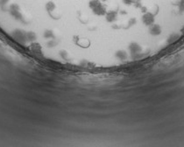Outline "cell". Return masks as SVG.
I'll list each match as a JSON object with an SVG mask.
<instances>
[{
	"instance_id": "obj_9",
	"label": "cell",
	"mask_w": 184,
	"mask_h": 147,
	"mask_svg": "<svg viewBox=\"0 0 184 147\" xmlns=\"http://www.w3.org/2000/svg\"><path fill=\"white\" fill-rule=\"evenodd\" d=\"M117 55H118L120 59H124V58L126 57L125 52H118V53L117 54Z\"/></svg>"
},
{
	"instance_id": "obj_8",
	"label": "cell",
	"mask_w": 184,
	"mask_h": 147,
	"mask_svg": "<svg viewBox=\"0 0 184 147\" xmlns=\"http://www.w3.org/2000/svg\"><path fill=\"white\" fill-rule=\"evenodd\" d=\"M123 3L126 5H131L134 3H136V0H123Z\"/></svg>"
},
{
	"instance_id": "obj_4",
	"label": "cell",
	"mask_w": 184,
	"mask_h": 147,
	"mask_svg": "<svg viewBox=\"0 0 184 147\" xmlns=\"http://www.w3.org/2000/svg\"><path fill=\"white\" fill-rule=\"evenodd\" d=\"M149 31H150L151 34H153V35H158L160 33V32H161V28H160L159 24H152Z\"/></svg>"
},
{
	"instance_id": "obj_6",
	"label": "cell",
	"mask_w": 184,
	"mask_h": 147,
	"mask_svg": "<svg viewBox=\"0 0 184 147\" xmlns=\"http://www.w3.org/2000/svg\"><path fill=\"white\" fill-rule=\"evenodd\" d=\"M37 39L36 33H34L33 32H26V40L27 41H33Z\"/></svg>"
},
{
	"instance_id": "obj_11",
	"label": "cell",
	"mask_w": 184,
	"mask_h": 147,
	"mask_svg": "<svg viewBox=\"0 0 184 147\" xmlns=\"http://www.w3.org/2000/svg\"><path fill=\"white\" fill-rule=\"evenodd\" d=\"M100 1H102V2H105V1H107V0H100Z\"/></svg>"
},
{
	"instance_id": "obj_3",
	"label": "cell",
	"mask_w": 184,
	"mask_h": 147,
	"mask_svg": "<svg viewBox=\"0 0 184 147\" xmlns=\"http://www.w3.org/2000/svg\"><path fill=\"white\" fill-rule=\"evenodd\" d=\"M105 18H106V20L109 22V23H112V22H115L118 19V12L117 11H109L106 12L105 14Z\"/></svg>"
},
{
	"instance_id": "obj_7",
	"label": "cell",
	"mask_w": 184,
	"mask_h": 147,
	"mask_svg": "<svg viewBox=\"0 0 184 147\" xmlns=\"http://www.w3.org/2000/svg\"><path fill=\"white\" fill-rule=\"evenodd\" d=\"M46 9H47L48 11H53L54 9H55V5H54V3H53V2H48V3H47V5H46Z\"/></svg>"
},
{
	"instance_id": "obj_1",
	"label": "cell",
	"mask_w": 184,
	"mask_h": 147,
	"mask_svg": "<svg viewBox=\"0 0 184 147\" xmlns=\"http://www.w3.org/2000/svg\"><path fill=\"white\" fill-rule=\"evenodd\" d=\"M89 7L97 16H105L107 12L106 6L100 0H90L89 2Z\"/></svg>"
},
{
	"instance_id": "obj_2",
	"label": "cell",
	"mask_w": 184,
	"mask_h": 147,
	"mask_svg": "<svg viewBox=\"0 0 184 147\" xmlns=\"http://www.w3.org/2000/svg\"><path fill=\"white\" fill-rule=\"evenodd\" d=\"M143 23L146 26H152L154 22V16L151 13V12H146L142 17Z\"/></svg>"
},
{
	"instance_id": "obj_5",
	"label": "cell",
	"mask_w": 184,
	"mask_h": 147,
	"mask_svg": "<svg viewBox=\"0 0 184 147\" xmlns=\"http://www.w3.org/2000/svg\"><path fill=\"white\" fill-rule=\"evenodd\" d=\"M31 48V50L33 52V53H35V54H40L41 53V46L40 44L38 43H32L30 46Z\"/></svg>"
},
{
	"instance_id": "obj_10",
	"label": "cell",
	"mask_w": 184,
	"mask_h": 147,
	"mask_svg": "<svg viewBox=\"0 0 184 147\" xmlns=\"http://www.w3.org/2000/svg\"><path fill=\"white\" fill-rule=\"evenodd\" d=\"M44 35H45L46 38H49V37H51L53 34H52V32H51V31H46Z\"/></svg>"
}]
</instances>
